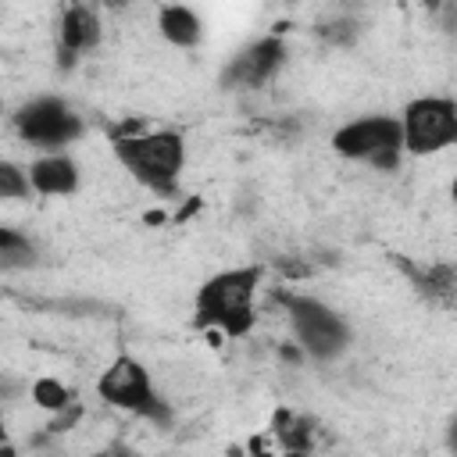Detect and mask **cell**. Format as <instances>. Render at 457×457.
<instances>
[{"instance_id": "obj_4", "label": "cell", "mask_w": 457, "mask_h": 457, "mask_svg": "<svg viewBox=\"0 0 457 457\" xmlns=\"http://www.w3.org/2000/svg\"><path fill=\"white\" fill-rule=\"evenodd\" d=\"M278 300L286 303L289 325H293L300 346H303L311 357L328 361V357H336V353L346 346L350 332H346L343 318H339L332 307H325L321 300H311V296H286V293H282Z\"/></svg>"}, {"instance_id": "obj_10", "label": "cell", "mask_w": 457, "mask_h": 457, "mask_svg": "<svg viewBox=\"0 0 457 457\" xmlns=\"http://www.w3.org/2000/svg\"><path fill=\"white\" fill-rule=\"evenodd\" d=\"M29 182L36 193L43 196H68L75 193L79 186V168L71 157L64 154H50V157H39L32 168H29Z\"/></svg>"}, {"instance_id": "obj_21", "label": "cell", "mask_w": 457, "mask_h": 457, "mask_svg": "<svg viewBox=\"0 0 457 457\" xmlns=\"http://www.w3.org/2000/svg\"><path fill=\"white\" fill-rule=\"evenodd\" d=\"M425 4H428V7H439V0H425Z\"/></svg>"}, {"instance_id": "obj_7", "label": "cell", "mask_w": 457, "mask_h": 457, "mask_svg": "<svg viewBox=\"0 0 457 457\" xmlns=\"http://www.w3.org/2000/svg\"><path fill=\"white\" fill-rule=\"evenodd\" d=\"M14 125H18L25 143L46 146V150H57V146H64V143L82 136L79 114H71V107L61 96H36V100H29L14 114Z\"/></svg>"}, {"instance_id": "obj_13", "label": "cell", "mask_w": 457, "mask_h": 457, "mask_svg": "<svg viewBox=\"0 0 457 457\" xmlns=\"http://www.w3.org/2000/svg\"><path fill=\"white\" fill-rule=\"evenodd\" d=\"M275 432H278V439H282L286 450H300L303 453V450L314 446V421L296 418L289 411H278L275 414Z\"/></svg>"}, {"instance_id": "obj_2", "label": "cell", "mask_w": 457, "mask_h": 457, "mask_svg": "<svg viewBox=\"0 0 457 457\" xmlns=\"http://www.w3.org/2000/svg\"><path fill=\"white\" fill-rule=\"evenodd\" d=\"M114 157L157 196H179L186 143L179 132H139L114 139Z\"/></svg>"}, {"instance_id": "obj_20", "label": "cell", "mask_w": 457, "mask_h": 457, "mask_svg": "<svg viewBox=\"0 0 457 457\" xmlns=\"http://www.w3.org/2000/svg\"><path fill=\"white\" fill-rule=\"evenodd\" d=\"M450 196H453V204H457V179H453V186H450Z\"/></svg>"}, {"instance_id": "obj_19", "label": "cell", "mask_w": 457, "mask_h": 457, "mask_svg": "<svg viewBox=\"0 0 457 457\" xmlns=\"http://www.w3.org/2000/svg\"><path fill=\"white\" fill-rule=\"evenodd\" d=\"M450 446H453V450H457V421H453V425H450Z\"/></svg>"}, {"instance_id": "obj_1", "label": "cell", "mask_w": 457, "mask_h": 457, "mask_svg": "<svg viewBox=\"0 0 457 457\" xmlns=\"http://www.w3.org/2000/svg\"><path fill=\"white\" fill-rule=\"evenodd\" d=\"M261 286V268H228L207 278L196 293V325L221 328L225 336H246L253 328V293Z\"/></svg>"}, {"instance_id": "obj_16", "label": "cell", "mask_w": 457, "mask_h": 457, "mask_svg": "<svg viewBox=\"0 0 457 457\" xmlns=\"http://www.w3.org/2000/svg\"><path fill=\"white\" fill-rule=\"evenodd\" d=\"M29 171H18L11 161L0 164V196L4 200H18V196H29Z\"/></svg>"}, {"instance_id": "obj_18", "label": "cell", "mask_w": 457, "mask_h": 457, "mask_svg": "<svg viewBox=\"0 0 457 457\" xmlns=\"http://www.w3.org/2000/svg\"><path fill=\"white\" fill-rule=\"evenodd\" d=\"M282 357H286V361H300V353H296L293 346H282Z\"/></svg>"}, {"instance_id": "obj_12", "label": "cell", "mask_w": 457, "mask_h": 457, "mask_svg": "<svg viewBox=\"0 0 457 457\" xmlns=\"http://www.w3.org/2000/svg\"><path fill=\"white\" fill-rule=\"evenodd\" d=\"M157 29H161V36H164L171 46H196V43H200V18H196L189 7H182V4L161 7Z\"/></svg>"}, {"instance_id": "obj_15", "label": "cell", "mask_w": 457, "mask_h": 457, "mask_svg": "<svg viewBox=\"0 0 457 457\" xmlns=\"http://www.w3.org/2000/svg\"><path fill=\"white\" fill-rule=\"evenodd\" d=\"M32 400H36L39 407H46V411H61V407L71 403V393H68L57 378H39V382L32 386Z\"/></svg>"}, {"instance_id": "obj_3", "label": "cell", "mask_w": 457, "mask_h": 457, "mask_svg": "<svg viewBox=\"0 0 457 457\" xmlns=\"http://www.w3.org/2000/svg\"><path fill=\"white\" fill-rule=\"evenodd\" d=\"M332 146L343 157L371 161L375 168L393 171L400 164V150H403V121L400 118H386V114L357 118V121L336 129Z\"/></svg>"}, {"instance_id": "obj_5", "label": "cell", "mask_w": 457, "mask_h": 457, "mask_svg": "<svg viewBox=\"0 0 457 457\" xmlns=\"http://www.w3.org/2000/svg\"><path fill=\"white\" fill-rule=\"evenodd\" d=\"M96 393H100L107 403L125 407V411H136V414H143V418H150V421H161V425L171 421V411H168V403L154 393L146 368H143L139 361H132V357H114V364L100 375Z\"/></svg>"}, {"instance_id": "obj_17", "label": "cell", "mask_w": 457, "mask_h": 457, "mask_svg": "<svg viewBox=\"0 0 457 457\" xmlns=\"http://www.w3.org/2000/svg\"><path fill=\"white\" fill-rule=\"evenodd\" d=\"M79 414H82V407H79V403H68V407H61V411H57V418H54L46 428H50V432H64Z\"/></svg>"}, {"instance_id": "obj_11", "label": "cell", "mask_w": 457, "mask_h": 457, "mask_svg": "<svg viewBox=\"0 0 457 457\" xmlns=\"http://www.w3.org/2000/svg\"><path fill=\"white\" fill-rule=\"evenodd\" d=\"M403 271L411 275V282H414L428 300H439V303H446V307H457V268H453V264H428V268L403 264Z\"/></svg>"}, {"instance_id": "obj_9", "label": "cell", "mask_w": 457, "mask_h": 457, "mask_svg": "<svg viewBox=\"0 0 457 457\" xmlns=\"http://www.w3.org/2000/svg\"><path fill=\"white\" fill-rule=\"evenodd\" d=\"M100 43V18L86 4H68L61 18V57L64 68L75 61V54H86Z\"/></svg>"}, {"instance_id": "obj_14", "label": "cell", "mask_w": 457, "mask_h": 457, "mask_svg": "<svg viewBox=\"0 0 457 457\" xmlns=\"http://www.w3.org/2000/svg\"><path fill=\"white\" fill-rule=\"evenodd\" d=\"M0 257H4V268L32 264V243L14 228H0Z\"/></svg>"}, {"instance_id": "obj_23", "label": "cell", "mask_w": 457, "mask_h": 457, "mask_svg": "<svg viewBox=\"0 0 457 457\" xmlns=\"http://www.w3.org/2000/svg\"><path fill=\"white\" fill-rule=\"evenodd\" d=\"M286 4H296V0H286Z\"/></svg>"}, {"instance_id": "obj_22", "label": "cell", "mask_w": 457, "mask_h": 457, "mask_svg": "<svg viewBox=\"0 0 457 457\" xmlns=\"http://www.w3.org/2000/svg\"><path fill=\"white\" fill-rule=\"evenodd\" d=\"M107 4H121V0H107Z\"/></svg>"}, {"instance_id": "obj_6", "label": "cell", "mask_w": 457, "mask_h": 457, "mask_svg": "<svg viewBox=\"0 0 457 457\" xmlns=\"http://www.w3.org/2000/svg\"><path fill=\"white\" fill-rule=\"evenodd\" d=\"M403 146L411 154H436L457 143V104L446 96H418L403 107Z\"/></svg>"}, {"instance_id": "obj_8", "label": "cell", "mask_w": 457, "mask_h": 457, "mask_svg": "<svg viewBox=\"0 0 457 457\" xmlns=\"http://www.w3.org/2000/svg\"><path fill=\"white\" fill-rule=\"evenodd\" d=\"M286 61V43L278 36H264L250 43L221 75L225 86H264Z\"/></svg>"}]
</instances>
